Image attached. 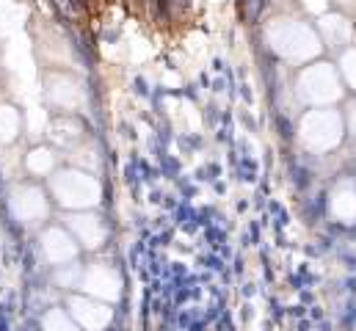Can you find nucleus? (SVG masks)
<instances>
[{
  "mask_svg": "<svg viewBox=\"0 0 356 331\" xmlns=\"http://www.w3.org/2000/svg\"><path fill=\"white\" fill-rule=\"evenodd\" d=\"M56 188L61 193V202L67 204H86V202H94L97 196V185L86 174H61Z\"/></svg>",
  "mask_w": 356,
  "mask_h": 331,
  "instance_id": "nucleus-1",
  "label": "nucleus"
},
{
  "mask_svg": "<svg viewBox=\"0 0 356 331\" xmlns=\"http://www.w3.org/2000/svg\"><path fill=\"white\" fill-rule=\"evenodd\" d=\"M72 315L81 321L83 329H89V331L105 329L108 321H111V309L97 307V304H91V301H83V298H75V301H72Z\"/></svg>",
  "mask_w": 356,
  "mask_h": 331,
  "instance_id": "nucleus-2",
  "label": "nucleus"
},
{
  "mask_svg": "<svg viewBox=\"0 0 356 331\" xmlns=\"http://www.w3.org/2000/svg\"><path fill=\"white\" fill-rule=\"evenodd\" d=\"M44 248H47V254H50L53 259H70V257L75 254V248H72L70 238H67L64 232H50Z\"/></svg>",
  "mask_w": 356,
  "mask_h": 331,
  "instance_id": "nucleus-3",
  "label": "nucleus"
},
{
  "mask_svg": "<svg viewBox=\"0 0 356 331\" xmlns=\"http://www.w3.org/2000/svg\"><path fill=\"white\" fill-rule=\"evenodd\" d=\"M17 127H19L17 111L14 108H0V144L11 141L17 136Z\"/></svg>",
  "mask_w": 356,
  "mask_h": 331,
  "instance_id": "nucleus-4",
  "label": "nucleus"
},
{
  "mask_svg": "<svg viewBox=\"0 0 356 331\" xmlns=\"http://www.w3.org/2000/svg\"><path fill=\"white\" fill-rule=\"evenodd\" d=\"M42 326H44V331H81L64 312H58V309L47 312L44 321H42Z\"/></svg>",
  "mask_w": 356,
  "mask_h": 331,
  "instance_id": "nucleus-5",
  "label": "nucleus"
},
{
  "mask_svg": "<svg viewBox=\"0 0 356 331\" xmlns=\"http://www.w3.org/2000/svg\"><path fill=\"white\" fill-rule=\"evenodd\" d=\"M50 166H53V158H50V152H47V150H36V152L31 155V168H33V171H39V168H42V171H47Z\"/></svg>",
  "mask_w": 356,
  "mask_h": 331,
  "instance_id": "nucleus-6",
  "label": "nucleus"
}]
</instances>
